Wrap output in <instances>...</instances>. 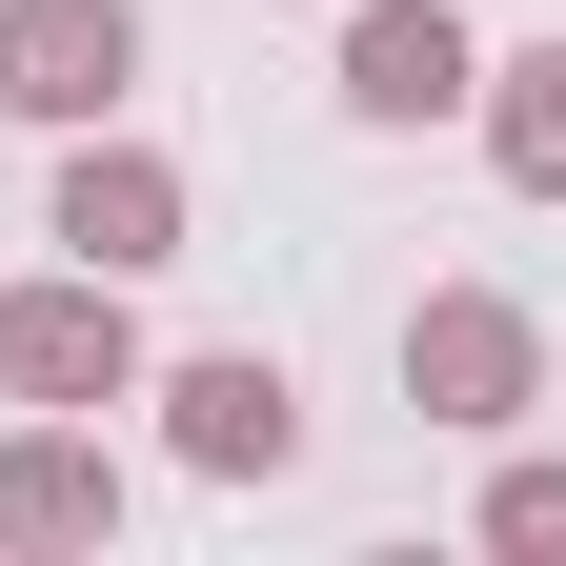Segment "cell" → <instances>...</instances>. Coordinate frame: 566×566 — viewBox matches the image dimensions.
<instances>
[{"instance_id":"cell-8","label":"cell","mask_w":566,"mask_h":566,"mask_svg":"<svg viewBox=\"0 0 566 566\" xmlns=\"http://www.w3.org/2000/svg\"><path fill=\"white\" fill-rule=\"evenodd\" d=\"M465 102H485V163H506L526 202H566V41H526V61H485Z\"/></svg>"},{"instance_id":"cell-6","label":"cell","mask_w":566,"mask_h":566,"mask_svg":"<svg viewBox=\"0 0 566 566\" xmlns=\"http://www.w3.org/2000/svg\"><path fill=\"white\" fill-rule=\"evenodd\" d=\"M122 82H142L122 0H0V102H21V122H102Z\"/></svg>"},{"instance_id":"cell-2","label":"cell","mask_w":566,"mask_h":566,"mask_svg":"<svg viewBox=\"0 0 566 566\" xmlns=\"http://www.w3.org/2000/svg\"><path fill=\"white\" fill-rule=\"evenodd\" d=\"M142 405H163V446L202 485H283L304 465V385L263 365V344H202V365H142Z\"/></svg>"},{"instance_id":"cell-4","label":"cell","mask_w":566,"mask_h":566,"mask_svg":"<svg viewBox=\"0 0 566 566\" xmlns=\"http://www.w3.org/2000/svg\"><path fill=\"white\" fill-rule=\"evenodd\" d=\"M61 263H102V283L182 263V163H163V142H102V122H61Z\"/></svg>"},{"instance_id":"cell-3","label":"cell","mask_w":566,"mask_h":566,"mask_svg":"<svg viewBox=\"0 0 566 566\" xmlns=\"http://www.w3.org/2000/svg\"><path fill=\"white\" fill-rule=\"evenodd\" d=\"M0 385L21 405H142V324H122V283L102 263H61V283H21V304H0Z\"/></svg>"},{"instance_id":"cell-7","label":"cell","mask_w":566,"mask_h":566,"mask_svg":"<svg viewBox=\"0 0 566 566\" xmlns=\"http://www.w3.org/2000/svg\"><path fill=\"white\" fill-rule=\"evenodd\" d=\"M465 82H485L465 0H365V21H344V102L365 122H465Z\"/></svg>"},{"instance_id":"cell-9","label":"cell","mask_w":566,"mask_h":566,"mask_svg":"<svg viewBox=\"0 0 566 566\" xmlns=\"http://www.w3.org/2000/svg\"><path fill=\"white\" fill-rule=\"evenodd\" d=\"M485 546H506V566H566V465H506V485H485Z\"/></svg>"},{"instance_id":"cell-1","label":"cell","mask_w":566,"mask_h":566,"mask_svg":"<svg viewBox=\"0 0 566 566\" xmlns=\"http://www.w3.org/2000/svg\"><path fill=\"white\" fill-rule=\"evenodd\" d=\"M405 405L424 424H526L546 405V324L506 304V283H424L405 304Z\"/></svg>"},{"instance_id":"cell-5","label":"cell","mask_w":566,"mask_h":566,"mask_svg":"<svg viewBox=\"0 0 566 566\" xmlns=\"http://www.w3.org/2000/svg\"><path fill=\"white\" fill-rule=\"evenodd\" d=\"M0 546H122V465H102V424L82 405H41V424H0Z\"/></svg>"}]
</instances>
